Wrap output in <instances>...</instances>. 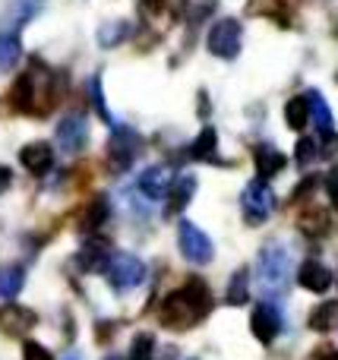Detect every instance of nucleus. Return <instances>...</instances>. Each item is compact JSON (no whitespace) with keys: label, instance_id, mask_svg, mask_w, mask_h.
Here are the masks:
<instances>
[{"label":"nucleus","instance_id":"6","mask_svg":"<svg viewBox=\"0 0 338 360\" xmlns=\"http://www.w3.org/2000/svg\"><path fill=\"white\" fill-rule=\"evenodd\" d=\"M240 41H244V25L238 19H219L206 35L209 54L221 57V60H234L240 54Z\"/></svg>","mask_w":338,"mask_h":360},{"label":"nucleus","instance_id":"14","mask_svg":"<svg viewBox=\"0 0 338 360\" xmlns=\"http://www.w3.org/2000/svg\"><path fill=\"white\" fill-rule=\"evenodd\" d=\"M19 162H22V168L32 171V174H44V171H51V165H54V149H51L48 143H29L19 149Z\"/></svg>","mask_w":338,"mask_h":360},{"label":"nucleus","instance_id":"5","mask_svg":"<svg viewBox=\"0 0 338 360\" xmlns=\"http://www.w3.org/2000/svg\"><path fill=\"white\" fill-rule=\"evenodd\" d=\"M139 149H143V139L133 127H114L111 143H108V165H111L114 174H124L136 162Z\"/></svg>","mask_w":338,"mask_h":360},{"label":"nucleus","instance_id":"28","mask_svg":"<svg viewBox=\"0 0 338 360\" xmlns=\"http://www.w3.org/2000/svg\"><path fill=\"white\" fill-rule=\"evenodd\" d=\"M294 158H297V165H301V168H310V165H313L316 158H320V139H313V136H301V139H297Z\"/></svg>","mask_w":338,"mask_h":360},{"label":"nucleus","instance_id":"39","mask_svg":"<svg viewBox=\"0 0 338 360\" xmlns=\"http://www.w3.org/2000/svg\"><path fill=\"white\" fill-rule=\"evenodd\" d=\"M329 360H338V351H335V354H329Z\"/></svg>","mask_w":338,"mask_h":360},{"label":"nucleus","instance_id":"4","mask_svg":"<svg viewBox=\"0 0 338 360\" xmlns=\"http://www.w3.org/2000/svg\"><path fill=\"white\" fill-rule=\"evenodd\" d=\"M240 205H244L247 224H263V221H269L272 209H275V193H272L269 180L253 177L250 184L244 186V193H240Z\"/></svg>","mask_w":338,"mask_h":360},{"label":"nucleus","instance_id":"3","mask_svg":"<svg viewBox=\"0 0 338 360\" xmlns=\"http://www.w3.org/2000/svg\"><path fill=\"white\" fill-rule=\"evenodd\" d=\"M177 247H181L183 259L193 262V266H206V262L215 259L212 237L196 228L193 221H187V218H181V224H177Z\"/></svg>","mask_w":338,"mask_h":360},{"label":"nucleus","instance_id":"42","mask_svg":"<svg viewBox=\"0 0 338 360\" xmlns=\"http://www.w3.org/2000/svg\"><path fill=\"white\" fill-rule=\"evenodd\" d=\"M335 79H338V76H335Z\"/></svg>","mask_w":338,"mask_h":360},{"label":"nucleus","instance_id":"9","mask_svg":"<svg viewBox=\"0 0 338 360\" xmlns=\"http://www.w3.org/2000/svg\"><path fill=\"white\" fill-rule=\"evenodd\" d=\"M35 323H38V316H35V310H29V307H19V304L0 307V332H4V335L22 338L35 329Z\"/></svg>","mask_w":338,"mask_h":360},{"label":"nucleus","instance_id":"10","mask_svg":"<svg viewBox=\"0 0 338 360\" xmlns=\"http://www.w3.org/2000/svg\"><path fill=\"white\" fill-rule=\"evenodd\" d=\"M250 332L256 335L259 345H272L282 332V313L272 304H256V310L250 316Z\"/></svg>","mask_w":338,"mask_h":360},{"label":"nucleus","instance_id":"1","mask_svg":"<svg viewBox=\"0 0 338 360\" xmlns=\"http://www.w3.org/2000/svg\"><path fill=\"white\" fill-rule=\"evenodd\" d=\"M215 300H212V291H209V285L202 278H190L187 285L181 288V291L168 294L162 304V326L171 332H187L193 329L200 319H206L209 313H212Z\"/></svg>","mask_w":338,"mask_h":360},{"label":"nucleus","instance_id":"41","mask_svg":"<svg viewBox=\"0 0 338 360\" xmlns=\"http://www.w3.org/2000/svg\"><path fill=\"white\" fill-rule=\"evenodd\" d=\"M190 360H196V357H190Z\"/></svg>","mask_w":338,"mask_h":360},{"label":"nucleus","instance_id":"20","mask_svg":"<svg viewBox=\"0 0 338 360\" xmlns=\"http://www.w3.org/2000/svg\"><path fill=\"white\" fill-rule=\"evenodd\" d=\"M297 228L307 237H323L329 231V212L326 209H304L297 218Z\"/></svg>","mask_w":338,"mask_h":360},{"label":"nucleus","instance_id":"13","mask_svg":"<svg viewBox=\"0 0 338 360\" xmlns=\"http://www.w3.org/2000/svg\"><path fill=\"white\" fill-rule=\"evenodd\" d=\"M108 259H111V247H108V240H89L86 247L76 253V266H79L82 272H105Z\"/></svg>","mask_w":338,"mask_h":360},{"label":"nucleus","instance_id":"15","mask_svg":"<svg viewBox=\"0 0 338 360\" xmlns=\"http://www.w3.org/2000/svg\"><path fill=\"white\" fill-rule=\"evenodd\" d=\"M297 281H301L307 291H313V294H326L329 288H332V272H329L323 262L307 259L301 269H297Z\"/></svg>","mask_w":338,"mask_h":360},{"label":"nucleus","instance_id":"26","mask_svg":"<svg viewBox=\"0 0 338 360\" xmlns=\"http://www.w3.org/2000/svg\"><path fill=\"white\" fill-rule=\"evenodd\" d=\"M19 57H22V44H19V38H16V35H6V32H0V70L16 67Z\"/></svg>","mask_w":338,"mask_h":360},{"label":"nucleus","instance_id":"17","mask_svg":"<svg viewBox=\"0 0 338 360\" xmlns=\"http://www.w3.org/2000/svg\"><path fill=\"white\" fill-rule=\"evenodd\" d=\"M307 108H310V124L316 127V130L326 136V133H332L335 130V117H332V108H329V101L323 98L316 89H307Z\"/></svg>","mask_w":338,"mask_h":360},{"label":"nucleus","instance_id":"2","mask_svg":"<svg viewBox=\"0 0 338 360\" xmlns=\"http://www.w3.org/2000/svg\"><path fill=\"white\" fill-rule=\"evenodd\" d=\"M256 285L266 297H282L291 285V253L282 243H266L256 259Z\"/></svg>","mask_w":338,"mask_h":360},{"label":"nucleus","instance_id":"24","mask_svg":"<svg viewBox=\"0 0 338 360\" xmlns=\"http://www.w3.org/2000/svg\"><path fill=\"white\" fill-rule=\"evenodd\" d=\"M285 120H288L291 130H304V127L310 124V108H307L304 95H294V98L285 105Z\"/></svg>","mask_w":338,"mask_h":360},{"label":"nucleus","instance_id":"22","mask_svg":"<svg viewBox=\"0 0 338 360\" xmlns=\"http://www.w3.org/2000/svg\"><path fill=\"white\" fill-rule=\"evenodd\" d=\"M108 215H111V205H108V196H95L92 202H89L86 215H82L79 228H82V231H98L101 224L108 221Z\"/></svg>","mask_w":338,"mask_h":360},{"label":"nucleus","instance_id":"32","mask_svg":"<svg viewBox=\"0 0 338 360\" xmlns=\"http://www.w3.org/2000/svg\"><path fill=\"white\" fill-rule=\"evenodd\" d=\"M212 10H215V0H193V4L187 6V19L196 25L202 16H209Z\"/></svg>","mask_w":338,"mask_h":360},{"label":"nucleus","instance_id":"12","mask_svg":"<svg viewBox=\"0 0 338 360\" xmlns=\"http://www.w3.org/2000/svg\"><path fill=\"white\" fill-rule=\"evenodd\" d=\"M253 162H256V177L259 180H269L275 174H282L285 168H288V158L282 155V149H275V146L263 143L253 149Z\"/></svg>","mask_w":338,"mask_h":360},{"label":"nucleus","instance_id":"34","mask_svg":"<svg viewBox=\"0 0 338 360\" xmlns=\"http://www.w3.org/2000/svg\"><path fill=\"white\" fill-rule=\"evenodd\" d=\"M326 186H329V199H332V205L338 209V171H332V174H329Z\"/></svg>","mask_w":338,"mask_h":360},{"label":"nucleus","instance_id":"37","mask_svg":"<svg viewBox=\"0 0 338 360\" xmlns=\"http://www.w3.org/2000/svg\"><path fill=\"white\" fill-rule=\"evenodd\" d=\"M158 360H177V348H164V354Z\"/></svg>","mask_w":338,"mask_h":360},{"label":"nucleus","instance_id":"36","mask_svg":"<svg viewBox=\"0 0 338 360\" xmlns=\"http://www.w3.org/2000/svg\"><path fill=\"white\" fill-rule=\"evenodd\" d=\"M316 186V177H307V184H301L297 186V196H310V190Z\"/></svg>","mask_w":338,"mask_h":360},{"label":"nucleus","instance_id":"7","mask_svg":"<svg viewBox=\"0 0 338 360\" xmlns=\"http://www.w3.org/2000/svg\"><path fill=\"white\" fill-rule=\"evenodd\" d=\"M105 275H108V281H111L114 291H133V288L143 285L145 266H143V259L133 256V253H111Z\"/></svg>","mask_w":338,"mask_h":360},{"label":"nucleus","instance_id":"40","mask_svg":"<svg viewBox=\"0 0 338 360\" xmlns=\"http://www.w3.org/2000/svg\"><path fill=\"white\" fill-rule=\"evenodd\" d=\"M67 360H79V357H76V354H70V357H67Z\"/></svg>","mask_w":338,"mask_h":360},{"label":"nucleus","instance_id":"35","mask_svg":"<svg viewBox=\"0 0 338 360\" xmlns=\"http://www.w3.org/2000/svg\"><path fill=\"white\" fill-rule=\"evenodd\" d=\"M13 184V174H10V168H4V165H0V193L6 190V186Z\"/></svg>","mask_w":338,"mask_h":360},{"label":"nucleus","instance_id":"29","mask_svg":"<svg viewBox=\"0 0 338 360\" xmlns=\"http://www.w3.org/2000/svg\"><path fill=\"white\" fill-rule=\"evenodd\" d=\"M126 360H155V335L149 332H139L130 345V357Z\"/></svg>","mask_w":338,"mask_h":360},{"label":"nucleus","instance_id":"30","mask_svg":"<svg viewBox=\"0 0 338 360\" xmlns=\"http://www.w3.org/2000/svg\"><path fill=\"white\" fill-rule=\"evenodd\" d=\"M89 98H92V105H95V111H98V117L105 120V124H114L111 111H108V105H105V95H101V79H98V76L89 82Z\"/></svg>","mask_w":338,"mask_h":360},{"label":"nucleus","instance_id":"21","mask_svg":"<svg viewBox=\"0 0 338 360\" xmlns=\"http://www.w3.org/2000/svg\"><path fill=\"white\" fill-rule=\"evenodd\" d=\"M25 285V269L22 266H0V297L13 300Z\"/></svg>","mask_w":338,"mask_h":360},{"label":"nucleus","instance_id":"33","mask_svg":"<svg viewBox=\"0 0 338 360\" xmlns=\"http://www.w3.org/2000/svg\"><path fill=\"white\" fill-rule=\"evenodd\" d=\"M320 155L326 158V162L338 165V136L335 133H326V143H320Z\"/></svg>","mask_w":338,"mask_h":360},{"label":"nucleus","instance_id":"18","mask_svg":"<svg viewBox=\"0 0 338 360\" xmlns=\"http://www.w3.org/2000/svg\"><path fill=\"white\" fill-rule=\"evenodd\" d=\"M193 193H196V177L193 174L174 177V184H171V190H168V215H181V212L190 205Z\"/></svg>","mask_w":338,"mask_h":360},{"label":"nucleus","instance_id":"31","mask_svg":"<svg viewBox=\"0 0 338 360\" xmlns=\"http://www.w3.org/2000/svg\"><path fill=\"white\" fill-rule=\"evenodd\" d=\"M22 360H54V354H51L44 345L32 342V338H25L22 342Z\"/></svg>","mask_w":338,"mask_h":360},{"label":"nucleus","instance_id":"8","mask_svg":"<svg viewBox=\"0 0 338 360\" xmlns=\"http://www.w3.org/2000/svg\"><path fill=\"white\" fill-rule=\"evenodd\" d=\"M89 143V120L82 114H67L57 124V146L63 155H79Z\"/></svg>","mask_w":338,"mask_h":360},{"label":"nucleus","instance_id":"19","mask_svg":"<svg viewBox=\"0 0 338 360\" xmlns=\"http://www.w3.org/2000/svg\"><path fill=\"white\" fill-rule=\"evenodd\" d=\"M250 10L259 16H269L278 25H291V4L288 0H250Z\"/></svg>","mask_w":338,"mask_h":360},{"label":"nucleus","instance_id":"11","mask_svg":"<svg viewBox=\"0 0 338 360\" xmlns=\"http://www.w3.org/2000/svg\"><path fill=\"white\" fill-rule=\"evenodd\" d=\"M171 184H174V171H171L168 165H155V168H145L143 174H139L136 186L145 199H164Z\"/></svg>","mask_w":338,"mask_h":360},{"label":"nucleus","instance_id":"25","mask_svg":"<svg viewBox=\"0 0 338 360\" xmlns=\"http://www.w3.org/2000/svg\"><path fill=\"white\" fill-rule=\"evenodd\" d=\"M126 35H130V22H124V19H117V22H105L98 29V44L101 48H114V44L126 41Z\"/></svg>","mask_w":338,"mask_h":360},{"label":"nucleus","instance_id":"27","mask_svg":"<svg viewBox=\"0 0 338 360\" xmlns=\"http://www.w3.org/2000/svg\"><path fill=\"white\" fill-rule=\"evenodd\" d=\"M335 323V304L332 300H323L320 307H313V313H310V329L313 332H329Z\"/></svg>","mask_w":338,"mask_h":360},{"label":"nucleus","instance_id":"38","mask_svg":"<svg viewBox=\"0 0 338 360\" xmlns=\"http://www.w3.org/2000/svg\"><path fill=\"white\" fill-rule=\"evenodd\" d=\"M105 360H124V357H117V354H108Z\"/></svg>","mask_w":338,"mask_h":360},{"label":"nucleus","instance_id":"16","mask_svg":"<svg viewBox=\"0 0 338 360\" xmlns=\"http://www.w3.org/2000/svg\"><path fill=\"white\" fill-rule=\"evenodd\" d=\"M190 158L193 162H209V165H225L219 158V133H215V127H202L200 136L190 146Z\"/></svg>","mask_w":338,"mask_h":360},{"label":"nucleus","instance_id":"23","mask_svg":"<svg viewBox=\"0 0 338 360\" xmlns=\"http://www.w3.org/2000/svg\"><path fill=\"white\" fill-rule=\"evenodd\" d=\"M250 300V272L247 269H238L228 281V304L231 307H244Z\"/></svg>","mask_w":338,"mask_h":360}]
</instances>
